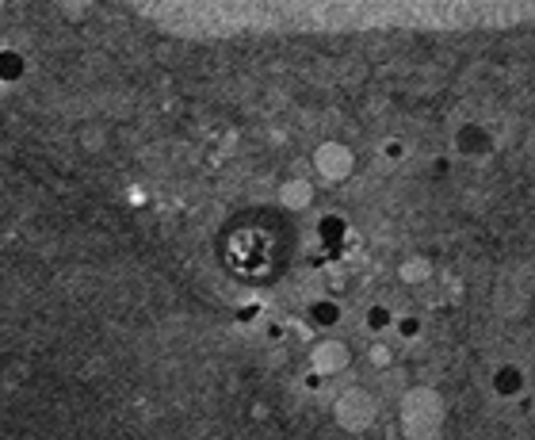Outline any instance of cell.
I'll return each mask as SVG.
<instances>
[{
    "label": "cell",
    "instance_id": "cell-4",
    "mask_svg": "<svg viewBox=\"0 0 535 440\" xmlns=\"http://www.w3.org/2000/svg\"><path fill=\"white\" fill-rule=\"evenodd\" d=\"M352 364V349L344 345L341 337H325L310 349V368L314 375H341Z\"/></svg>",
    "mask_w": 535,
    "mask_h": 440
},
{
    "label": "cell",
    "instance_id": "cell-10",
    "mask_svg": "<svg viewBox=\"0 0 535 440\" xmlns=\"http://www.w3.org/2000/svg\"><path fill=\"white\" fill-rule=\"evenodd\" d=\"M0 4H4V0H0Z\"/></svg>",
    "mask_w": 535,
    "mask_h": 440
},
{
    "label": "cell",
    "instance_id": "cell-3",
    "mask_svg": "<svg viewBox=\"0 0 535 440\" xmlns=\"http://www.w3.org/2000/svg\"><path fill=\"white\" fill-rule=\"evenodd\" d=\"M314 169H318L321 180H329V184H341L348 176L356 173V154H352V146H344V142H321L318 150H314Z\"/></svg>",
    "mask_w": 535,
    "mask_h": 440
},
{
    "label": "cell",
    "instance_id": "cell-7",
    "mask_svg": "<svg viewBox=\"0 0 535 440\" xmlns=\"http://www.w3.org/2000/svg\"><path fill=\"white\" fill-rule=\"evenodd\" d=\"M367 360H371L375 368H390V360H394V352L386 349V345H371V352H367Z\"/></svg>",
    "mask_w": 535,
    "mask_h": 440
},
{
    "label": "cell",
    "instance_id": "cell-1",
    "mask_svg": "<svg viewBox=\"0 0 535 440\" xmlns=\"http://www.w3.org/2000/svg\"><path fill=\"white\" fill-rule=\"evenodd\" d=\"M398 421H402L406 440H440L444 421H448V406L436 387H409L398 402Z\"/></svg>",
    "mask_w": 535,
    "mask_h": 440
},
{
    "label": "cell",
    "instance_id": "cell-2",
    "mask_svg": "<svg viewBox=\"0 0 535 440\" xmlns=\"http://www.w3.org/2000/svg\"><path fill=\"white\" fill-rule=\"evenodd\" d=\"M375 418H379V398L371 395L367 387H348L333 402V421L341 425L344 433H364V429L375 425Z\"/></svg>",
    "mask_w": 535,
    "mask_h": 440
},
{
    "label": "cell",
    "instance_id": "cell-8",
    "mask_svg": "<svg viewBox=\"0 0 535 440\" xmlns=\"http://www.w3.org/2000/svg\"><path fill=\"white\" fill-rule=\"evenodd\" d=\"M383 157L386 161H402V157H406V146H402L398 138H390V142H383Z\"/></svg>",
    "mask_w": 535,
    "mask_h": 440
},
{
    "label": "cell",
    "instance_id": "cell-6",
    "mask_svg": "<svg viewBox=\"0 0 535 440\" xmlns=\"http://www.w3.org/2000/svg\"><path fill=\"white\" fill-rule=\"evenodd\" d=\"M398 280L409 287H421L432 280V261L428 257H406V261L398 264Z\"/></svg>",
    "mask_w": 535,
    "mask_h": 440
},
{
    "label": "cell",
    "instance_id": "cell-9",
    "mask_svg": "<svg viewBox=\"0 0 535 440\" xmlns=\"http://www.w3.org/2000/svg\"><path fill=\"white\" fill-rule=\"evenodd\" d=\"M314 318H321V322H333V318H337V310H333V303H314Z\"/></svg>",
    "mask_w": 535,
    "mask_h": 440
},
{
    "label": "cell",
    "instance_id": "cell-5",
    "mask_svg": "<svg viewBox=\"0 0 535 440\" xmlns=\"http://www.w3.org/2000/svg\"><path fill=\"white\" fill-rule=\"evenodd\" d=\"M279 203H283L287 211H306V207L314 203V184L302 180V176L287 180V184H279Z\"/></svg>",
    "mask_w": 535,
    "mask_h": 440
}]
</instances>
